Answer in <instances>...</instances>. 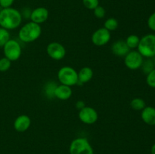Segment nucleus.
<instances>
[{"label": "nucleus", "instance_id": "412c9836", "mask_svg": "<svg viewBox=\"0 0 155 154\" xmlns=\"http://www.w3.org/2000/svg\"><path fill=\"white\" fill-rule=\"evenodd\" d=\"M141 68L142 69L143 72L146 74H148L151 71H152L154 69L152 58H147L146 60H144Z\"/></svg>", "mask_w": 155, "mask_h": 154}, {"label": "nucleus", "instance_id": "39448f33", "mask_svg": "<svg viewBox=\"0 0 155 154\" xmlns=\"http://www.w3.org/2000/svg\"><path fill=\"white\" fill-rule=\"evenodd\" d=\"M69 152L70 154H94L93 148L85 137H77L72 140Z\"/></svg>", "mask_w": 155, "mask_h": 154}, {"label": "nucleus", "instance_id": "2eb2a0df", "mask_svg": "<svg viewBox=\"0 0 155 154\" xmlns=\"http://www.w3.org/2000/svg\"><path fill=\"white\" fill-rule=\"evenodd\" d=\"M141 118L145 124L148 125H155V108L151 106L145 107L142 110Z\"/></svg>", "mask_w": 155, "mask_h": 154}, {"label": "nucleus", "instance_id": "a878e982", "mask_svg": "<svg viewBox=\"0 0 155 154\" xmlns=\"http://www.w3.org/2000/svg\"><path fill=\"white\" fill-rule=\"evenodd\" d=\"M147 24H148V27H149L150 30L155 32V12L150 15Z\"/></svg>", "mask_w": 155, "mask_h": 154}, {"label": "nucleus", "instance_id": "aec40b11", "mask_svg": "<svg viewBox=\"0 0 155 154\" xmlns=\"http://www.w3.org/2000/svg\"><path fill=\"white\" fill-rule=\"evenodd\" d=\"M10 39V33L8 30L0 27V48H3Z\"/></svg>", "mask_w": 155, "mask_h": 154}, {"label": "nucleus", "instance_id": "4468645a", "mask_svg": "<svg viewBox=\"0 0 155 154\" xmlns=\"http://www.w3.org/2000/svg\"><path fill=\"white\" fill-rule=\"evenodd\" d=\"M72 89L70 86L60 84L59 85L56 86L54 89V97L61 101H66L72 96Z\"/></svg>", "mask_w": 155, "mask_h": 154}, {"label": "nucleus", "instance_id": "393cba45", "mask_svg": "<svg viewBox=\"0 0 155 154\" xmlns=\"http://www.w3.org/2000/svg\"><path fill=\"white\" fill-rule=\"evenodd\" d=\"M93 12H94V15H95L97 18H98V19L104 18L106 14L105 9H104L102 6H100V5H98V7L95 8L93 10Z\"/></svg>", "mask_w": 155, "mask_h": 154}, {"label": "nucleus", "instance_id": "7ed1b4c3", "mask_svg": "<svg viewBox=\"0 0 155 154\" xmlns=\"http://www.w3.org/2000/svg\"><path fill=\"white\" fill-rule=\"evenodd\" d=\"M137 48L143 57L153 58L155 57V35L147 34L141 38Z\"/></svg>", "mask_w": 155, "mask_h": 154}, {"label": "nucleus", "instance_id": "f03ea898", "mask_svg": "<svg viewBox=\"0 0 155 154\" xmlns=\"http://www.w3.org/2000/svg\"><path fill=\"white\" fill-rule=\"evenodd\" d=\"M42 33V28L39 24L32 21L24 24L18 32L20 40L25 43H30L36 41L39 38Z\"/></svg>", "mask_w": 155, "mask_h": 154}, {"label": "nucleus", "instance_id": "bb28decb", "mask_svg": "<svg viewBox=\"0 0 155 154\" xmlns=\"http://www.w3.org/2000/svg\"><path fill=\"white\" fill-rule=\"evenodd\" d=\"M56 86L57 85H53L52 82L48 84L47 85L46 88H45V93H46L48 95H51V96L54 97V89H55Z\"/></svg>", "mask_w": 155, "mask_h": 154}, {"label": "nucleus", "instance_id": "ddd939ff", "mask_svg": "<svg viewBox=\"0 0 155 154\" xmlns=\"http://www.w3.org/2000/svg\"><path fill=\"white\" fill-rule=\"evenodd\" d=\"M130 49L127 46L125 40H123V39L117 40L111 45L112 53L118 57H125L130 52Z\"/></svg>", "mask_w": 155, "mask_h": 154}, {"label": "nucleus", "instance_id": "f257e3e1", "mask_svg": "<svg viewBox=\"0 0 155 154\" xmlns=\"http://www.w3.org/2000/svg\"><path fill=\"white\" fill-rule=\"evenodd\" d=\"M22 14L17 9L6 8L0 10V27L8 30L17 29L22 22Z\"/></svg>", "mask_w": 155, "mask_h": 154}, {"label": "nucleus", "instance_id": "2f4dec72", "mask_svg": "<svg viewBox=\"0 0 155 154\" xmlns=\"http://www.w3.org/2000/svg\"><path fill=\"white\" fill-rule=\"evenodd\" d=\"M0 10H1V9H0Z\"/></svg>", "mask_w": 155, "mask_h": 154}, {"label": "nucleus", "instance_id": "0eeeda50", "mask_svg": "<svg viewBox=\"0 0 155 154\" xmlns=\"http://www.w3.org/2000/svg\"><path fill=\"white\" fill-rule=\"evenodd\" d=\"M144 57L138 51L130 50V52L124 57V63L128 69L136 70L142 66Z\"/></svg>", "mask_w": 155, "mask_h": 154}, {"label": "nucleus", "instance_id": "f3484780", "mask_svg": "<svg viewBox=\"0 0 155 154\" xmlns=\"http://www.w3.org/2000/svg\"><path fill=\"white\" fill-rule=\"evenodd\" d=\"M126 43H127V46L129 47L130 50L136 49L139 46V42H140V38L137 36V35H130L127 39L125 40Z\"/></svg>", "mask_w": 155, "mask_h": 154}, {"label": "nucleus", "instance_id": "f8f14e48", "mask_svg": "<svg viewBox=\"0 0 155 154\" xmlns=\"http://www.w3.org/2000/svg\"><path fill=\"white\" fill-rule=\"evenodd\" d=\"M31 125V119L27 115H21L15 119L14 128L18 132H24L27 131Z\"/></svg>", "mask_w": 155, "mask_h": 154}, {"label": "nucleus", "instance_id": "5701e85b", "mask_svg": "<svg viewBox=\"0 0 155 154\" xmlns=\"http://www.w3.org/2000/svg\"><path fill=\"white\" fill-rule=\"evenodd\" d=\"M83 4L86 8L89 10H94L96 7L99 5L98 0H83Z\"/></svg>", "mask_w": 155, "mask_h": 154}, {"label": "nucleus", "instance_id": "dca6fc26", "mask_svg": "<svg viewBox=\"0 0 155 154\" xmlns=\"http://www.w3.org/2000/svg\"><path fill=\"white\" fill-rule=\"evenodd\" d=\"M77 73H78V83H82V84L89 82L93 77V70L89 66L83 67Z\"/></svg>", "mask_w": 155, "mask_h": 154}, {"label": "nucleus", "instance_id": "4be33fe9", "mask_svg": "<svg viewBox=\"0 0 155 154\" xmlns=\"http://www.w3.org/2000/svg\"><path fill=\"white\" fill-rule=\"evenodd\" d=\"M12 66V61L5 57L0 58V72H4L8 70Z\"/></svg>", "mask_w": 155, "mask_h": 154}, {"label": "nucleus", "instance_id": "c756f323", "mask_svg": "<svg viewBox=\"0 0 155 154\" xmlns=\"http://www.w3.org/2000/svg\"><path fill=\"white\" fill-rule=\"evenodd\" d=\"M151 154H155V143L154 144H153V146H151Z\"/></svg>", "mask_w": 155, "mask_h": 154}, {"label": "nucleus", "instance_id": "cd10ccee", "mask_svg": "<svg viewBox=\"0 0 155 154\" xmlns=\"http://www.w3.org/2000/svg\"><path fill=\"white\" fill-rule=\"evenodd\" d=\"M15 0H0V7L2 8L12 7Z\"/></svg>", "mask_w": 155, "mask_h": 154}, {"label": "nucleus", "instance_id": "7c9ffc66", "mask_svg": "<svg viewBox=\"0 0 155 154\" xmlns=\"http://www.w3.org/2000/svg\"><path fill=\"white\" fill-rule=\"evenodd\" d=\"M152 60H153V63H154V68H155V57H153Z\"/></svg>", "mask_w": 155, "mask_h": 154}, {"label": "nucleus", "instance_id": "20e7f679", "mask_svg": "<svg viewBox=\"0 0 155 154\" xmlns=\"http://www.w3.org/2000/svg\"><path fill=\"white\" fill-rule=\"evenodd\" d=\"M58 79L61 84L71 87L78 83V73L71 66H63L58 72Z\"/></svg>", "mask_w": 155, "mask_h": 154}, {"label": "nucleus", "instance_id": "a211bd4d", "mask_svg": "<svg viewBox=\"0 0 155 154\" xmlns=\"http://www.w3.org/2000/svg\"><path fill=\"white\" fill-rule=\"evenodd\" d=\"M130 107L135 110H142L146 107V104L142 98H136L131 101Z\"/></svg>", "mask_w": 155, "mask_h": 154}, {"label": "nucleus", "instance_id": "6e6552de", "mask_svg": "<svg viewBox=\"0 0 155 154\" xmlns=\"http://www.w3.org/2000/svg\"><path fill=\"white\" fill-rule=\"evenodd\" d=\"M78 116L80 120L86 125H92L95 123L98 118L96 110L93 107H86V106L80 110Z\"/></svg>", "mask_w": 155, "mask_h": 154}, {"label": "nucleus", "instance_id": "c85d7f7f", "mask_svg": "<svg viewBox=\"0 0 155 154\" xmlns=\"http://www.w3.org/2000/svg\"><path fill=\"white\" fill-rule=\"evenodd\" d=\"M84 107H85L84 103L82 102V101H78V102L77 103V107H78L80 110H81V109Z\"/></svg>", "mask_w": 155, "mask_h": 154}, {"label": "nucleus", "instance_id": "b1692460", "mask_svg": "<svg viewBox=\"0 0 155 154\" xmlns=\"http://www.w3.org/2000/svg\"><path fill=\"white\" fill-rule=\"evenodd\" d=\"M146 82L148 86L153 88H155V68L149 73L147 74Z\"/></svg>", "mask_w": 155, "mask_h": 154}, {"label": "nucleus", "instance_id": "9d476101", "mask_svg": "<svg viewBox=\"0 0 155 154\" xmlns=\"http://www.w3.org/2000/svg\"><path fill=\"white\" fill-rule=\"evenodd\" d=\"M110 32L104 27L98 28L92 35V42L96 46H103L109 42L110 39Z\"/></svg>", "mask_w": 155, "mask_h": 154}, {"label": "nucleus", "instance_id": "423d86ee", "mask_svg": "<svg viewBox=\"0 0 155 154\" xmlns=\"http://www.w3.org/2000/svg\"><path fill=\"white\" fill-rule=\"evenodd\" d=\"M4 55L11 61H16L21 57L22 48L18 41L10 39L3 47Z\"/></svg>", "mask_w": 155, "mask_h": 154}, {"label": "nucleus", "instance_id": "6ab92c4d", "mask_svg": "<svg viewBox=\"0 0 155 154\" xmlns=\"http://www.w3.org/2000/svg\"><path fill=\"white\" fill-rule=\"evenodd\" d=\"M118 26H119L118 21L114 18H110L107 19L104 24V28L110 32L116 30L118 28Z\"/></svg>", "mask_w": 155, "mask_h": 154}, {"label": "nucleus", "instance_id": "9b49d317", "mask_svg": "<svg viewBox=\"0 0 155 154\" xmlns=\"http://www.w3.org/2000/svg\"><path fill=\"white\" fill-rule=\"evenodd\" d=\"M32 22L37 24H42L45 23L48 18V9L44 7H39L33 10L30 13V16Z\"/></svg>", "mask_w": 155, "mask_h": 154}, {"label": "nucleus", "instance_id": "1a4fd4ad", "mask_svg": "<svg viewBox=\"0 0 155 154\" xmlns=\"http://www.w3.org/2000/svg\"><path fill=\"white\" fill-rule=\"evenodd\" d=\"M48 55L51 59L55 60H61L66 55V49L62 44L57 42H51L46 48Z\"/></svg>", "mask_w": 155, "mask_h": 154}]
</instances>
